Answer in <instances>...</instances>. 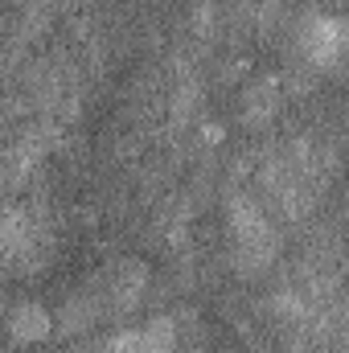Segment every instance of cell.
I'll return each mask as SVG.
<instances>
[{
    "mask_svg": "<svg viewBox=\"0 0 349 353\" xmlns=\"http://www.w3.org/2000/svg\"><path fill=\"white\" fill-rule=\"evenodd\" d=\"M346 21L337 12H317L308 17L304 33H300V46H304V58L317 66V70H337L341 58H346Z\"/></svg>",
    "mask_w": 349,
    "mask_h": 353,
    "instance_id": "1",
    "label": "cell"
},
{
    "mask_svg": "<svg viewBox=\"0 0 349 353\" xmlns=\"http://www.w3.org/2000/svg\"><path fill=\"white\" fill-rule=\"evenodd\" d=\"M8 333H12V341H21V345H37V341H50V333H54V316H50V308H41V304H17L12 308V316H8Z\"/></svg>",
    "mask_w": 349,
    "mask_h": 353,
    "instance_id": "2",
    "label": "cell"
},
{
    "mask_svg": "<svg viewBox=\"0 0 349 353\" xmlns=\"http://www.w3.org/2000/svg\"><path fill=\"white\" fill-rule=\"evenodd\" d=\"M29 247V218L21 205H0V259H21Z\"/></svg>",
    "mask_w": 349,
    "mask_h": 353,
    "instance_id": "3",
    "label": "cell"
},
{
    "mask_svg": "<svg viewBox=\"0 0 349 353\" xmlns=\"http://www.w3.org/2000/svg\"><path fill=\"white\" fill-rule=\"evenodd\" d=\"M144 283H148L144 267L123 263V275H115V283H111V304H115V312H132V308L140 304V296H144Z\"/></svg>",
    "mask_w": 349,
    "mask_h": 353,
    "instance_id": "4",
    "label": "cell"
},
{
    "mask_svg": "<svg viewBox=\"0 0 349 353\" xmlns=\"http://www.w3.org/2000/svg\"><path fill=\"white\" fill-rule=\"evenodd\" d=\"M140 353H177V350H173V345H152V341H144Z\"/></svg>",
    "mask_w": 349,
    "mask_h": 353,
    "instance_id": "5",
    "label": "cell"
}]
</instances>
